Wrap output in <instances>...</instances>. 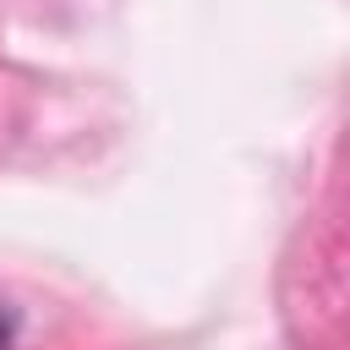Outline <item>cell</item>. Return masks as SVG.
<instances>
[{"instance_id": "6da1fadb", "label": "cell", "mask_w": 350, "mask_h": 350, "mask_svg": "<svg viewBox=\"0 0 350 350\" xmlns=\"http://www.w3.org/2000/svg\"><path fill=\"white\" fill-rule=\"evenodd\" d=\"M0 350H11V312L0 306Z\"/></svg>"}]
</instances>
